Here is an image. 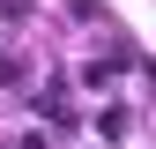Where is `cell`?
<instances>
[{
  "label": "cell",
  "instance_id": "6da1fadb",
  "mask_svg": "<svg viewBox=\"0 0 156 149\" xmlns=\"http://www.w3.org/2000/svg\"><path fill=\"white\" fill-rule=\"evenodd\" d=\"M97 134H104V142H126V112H97Z\"/></svg>",
  "mask_w": 156,
  "mask_h": 149
},
{
  "label": "cell",
  "instance_id": "7a4b0ae2",
  "mask_svg": "<svg viewBox=\"0 0 156 149\" xmlns=\"http://www.w3.org/2000/svg\"><path fill=\"white\" fill-rule=\"evenodd\" d=\"M0 82H15V60H8V52H0Z\"/></svg>",
  "mask_w": 156,
  "mask_h": 149
}]
</instances>
